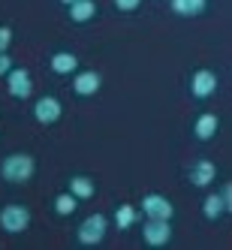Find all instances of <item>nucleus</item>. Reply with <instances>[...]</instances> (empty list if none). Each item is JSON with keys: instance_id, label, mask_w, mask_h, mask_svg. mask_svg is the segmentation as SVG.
Here are the masks:
<instances>
[{"instance_id": "obj_1", "label": "nucleus", "mask_w": 232, "mask_h": 250, "mask_svg": "<svg viewBox=\"0 0 232 250\" xmlns=\"http://www.w3.org/2000/svg\"><path fill=\"white\" fill-rule=\"evenodd\" d=\"M33 172H37V160L30 154H6L3 163H0V175L9 184H27Z\"/></svg>"}, {"instance_id": "obj_2", "label": "nucleus", "mask_w": 232, "mask_h": 250, "mask_svg": "<svg viewBox=\"0 0 232 250\" xmlns=\"http://www.w3.org/2000/svg\"><path fill=\"white\" fill-rule=\"evenodd\" d=\"M105 232H109V217H105V214H91L87 220H82L76 238H79L82 247H97V244H103Z\"/></svg>"}, {"instance_id": "obj_3", "label": "nucleus", "mask_w": 232, "mask_h": 250, "mask_svg": "<svg viewBox=\"0 0 232 250\" xmlns=\"http://www.w3.org/2000/svg\"><path fill=\"white\" fill-rule=\"evenodd\" d=\"M30 226V211L19 202H9L0 208V229L9 232V235H21V232H27Z\"/></svg>"}, {"instance_id": "obj_4", "label": "nucleus", "mask_w": 232, "mask_h": 250, "mask_svg": "<svg viewBox=\"0 0 232 250\" xmlns=\"http://www.w3.org/2000/svg\"><path fill=\"white\" fill-rule=\"evenodd\" d=\"M142 241H145L148 247H166L172 241V226H169V220L148 217L145 226H142Z\"/></svg>"}, {"instance_id": "obj_5", "label": "nucleus", "mask_w": 232, "mask_h": 250, "mask_svg": "<svg viewBox=\"0 0 232 250\" xmlns=\"http://www.w3.org/2000/svg\"><path fill=\"white\" fill-rule=\"evenodd\" d=\"M63 115V105L58 97H40L37 105H33V118H37L42 127H51V124H58Z\"/></svg>"}, {"instance_id": "obj_6", "label": "nucleus", "mask_w": 232, "mask_h": 250, "mask_svg": "<svg viewBox=\"0 0 232 250\" xmlns=\"http://www.w3.org/2000/svg\"><path fill=\"white\" fill-rule=\"evenodd\" d=\"M142 214H145V217L172 220V214H175V205L166 199V196H160V193H148V196H142Z\"/></svg>"}, {"instance_id": "obj_7", "label": "nucleus", "mask_w": 232, "mask_h": 250, "mask_svg": "<svg viewBox=\"0 0 232 250\" xmlns=\"http://www.w3.org/2000/svg\"><path fill=\"white\" fill-rule=\"evenodd\" d=\"M190 91H193L196 100L214 97V91H217V76H214L211 69H196V73L190 76Z\"/></svg>"}, {"instance_id": "obj_8", "label": "nucleus", "mask_w": 232, "mask_h": 250, "mask_svg": "<svg viewBox=\"0 0 232 250\" xmlns=\"http://www.w3.org/2000/svg\"><path fill=\"white\" fill-rule=\"evenodd\" d=\"M6 82H9V94H12L15 100H27V97L33 94L30 73H27V69H21V66H15L12 73L6 76Z\"/></svg>"}, {"instance_id": "obj_9", "label": "nucleus", "mask_w": 232, "mask_h": 250, "mask_svg": "<svg viewBox=\"0 0 232 250\" xmlns=\"http://www.w3.org/2000/svg\"><path fill=\"white\" fill-rule=\"evenodd\" d=\"M100 87H103V76L94 73V69H84V73H79L76 82H73V91H76L79 97H94Z\"/></svg>"}, {"instance_id": "obj_10", "label": "nucleus", "mask_w": 232, "mask_h": 250, "mask_svg": "<svg viewBox=\"0 0 232 250\" xmlns=\"http://www.w3.org/2000/svg\"><path fill=\"white\" fill-rule=\"evenodd\" d=\"M214 178H217V166H214L211 160H199V163H193V169H190V184L193 187H208Z\"/></svg>"}, {"instance_id": "obj_11", "label": "nucleus", "mask_w": 232, "mask_h": 250, "mask_svg": "<svg viewBox=\"0 0 232 250\" xmlns=\"http://www.w3.org/2000/svg\"><path fill=\"white\" fill-rule=\"evenodd\" d=\"M217 127H220V118H217V115H211V112H205V115L196 118L193 133H196V139H199V142H208V139L217 136Z\"/></svg>"}, {"instance_id": "obj_12", "label": "nucleus", "mask_w": 232, "mask_h": 250, "mask_svg": "<svg viewBox=\"0 0 232 250\" xmlns=\"http://www.w3.org/2000/svg\"><path fill=\"white\" fill-rule=\"evenodd\" d=\"M69 193H73L79 202H84V199H94L97 184H94L87 175H73V178H69Z\"/></svg>"}, {"instance_id": "obj_13", "label": "nucleus", "mask_w": 232, "mask_h": 250, "mask_svg": "<svg viewBox=\"0 0 232 250\" xmlns=\"http://www.w3.org/2000/svg\"><path fill=\"white\" fill-rule=\"evenodd\" d=\"M208 9V0H172V12L184 15V19H196Z\"/></svg>"}, {"instance_id": "obj_14", "label": "nucleus", "mask_w": 232, "mask_h": 250, "mask_svg": "<svg viewBox=\"0 0 232 250\" xmlns=\"http://www.w3.org/2000/svg\"><path fill=\"white\" fill-rule=\"evenodd\" d=\"M51 69H55L58 76H73L79 69V58L73 51H58V55L51 58Z\"/></svg>"}, {"instance_id": "obj_15", "label": "nucleus", "mask_w": 232, "mask_h": 250, "mask_svg": "<svg viewBox=\"0 0 232 250\" xmlns=\"http://www.w3.org/2000/svg\"><path fill=\"white\" fill-rule=\"evenodd\" d=\"M94 15H97V3H94V0H76V3L69 6V19L79 21V24L91 21Z\"/></svg>"}, {"instance_id": "obj_16", "label": "nucleus", "mask_w": 232, "mask_h": 250, "mask_svg": "<svg viewBox=\"0 0 232 250\" xmlns=\"http://www.w3.org/2000/svg\"><path fill=\"white\" fill-rule=\"evenodd\" d=\"M223 211H226L223 193H211L208 199L202 202V214H205V220H220V217H223Z\"/></svg>"}, {"instance_id": "obj_17", "label": "nucleus", "mask_w": 232, "mask_h": 250, "mask_svg": "<svg viewBox=\"0 0 232 250\" xmlns=\"http://www.w3.org/2000/svg\"><path fill=\"white\" fill-rule=\"evenodd\" d=\"M79 208V199L73 193H61V196H55V214H61V217H69V214H73Z\"/></svg>"}, {"instance_id": "obj_18", "label": "nucleus", "mask_w": 232, "mask_h": 250, "mask_svg": "<svg viewBox=\"0 0 232 250\" xmlns=\"http://www.w3.org/2000/svg\"><path fill=\"white\" fill-rule=\"evenodd\" d=\"M136 217H139V211H136L133 205H121V208L115 211V226H118V229H130V226L136 223Z\"/></svg>"}, {"instance_id": "obj_19", "label": "nucleus", "mask_w": 232, "mask_h": 250, "mask_svg": "<svg viewBox=\"0 0 232 250\" xmlns=\"http://www.w3.org/2000/svg\"><path fill=\"white\" fill-rule=\"evenodd\" d=\"M112 3L121 9V12H136L142 6V0H112Z\"/></svg>"}, {"instance_id": "obj_20", "label": "nucleus", "mask_w": 232, "mask_h": 250, "mask_svg": "<svg viewBox=\"0 0 232 250\" xmlns=\"http://www.w3.org/2000/svg\"><path fill=\"white\" fill-rule=\"evenodd\" d=\"M9 42H12V30L9 27H0V55L9 51Z\"/></svg>"}, {"instance_id": "obj_21", "label": "nucleus", "mask_w": 232, "mask_h": 250, "mask_svg": "<svg viewBox=\"0 0 232 250\" xmlns=\"http://www.w3.org/2000/svg\"><path fill=\"white\" fill-rule=\"evenodd\" d=\"M15 69V63H12V58L9 55H0V76H9Z\"/></svg>"}, {"instance_id": "obj_22", "label": "nucleus", "mask_w": 232, "mask_h": 250, "mask_svg": "<svg viewBox=\"0 0 232 250\" xmlns=\"http://www.w3.org/2000/svg\"><path fill=\"white\" fill-rule=\"evenodd\" d=\"M220 193H223V202H226V211L232 214V181H229V184H226V187H223Z\"/></svg>"}, {"instance_id": "obj_23", "label": "nucleus", "mask_w": 232, "mask_h": 250, "mask_svg": "<svg viewBox=\"0 0 232 250\" xmlns=\"http://www.w3.org/2000/svg\"><path fill=\"white\" fill-rule=\"evenodd\" d=\"M61 3H66V6H73V3H76V0H61Z\"/></svg>"}]
</instances>
